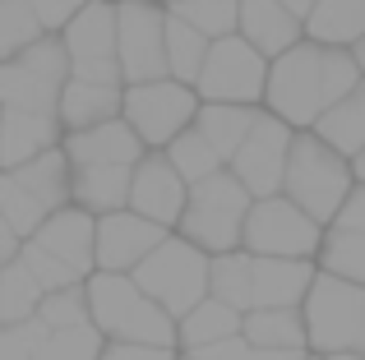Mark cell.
<instances>
[{
    "mask_svg": "<svg viewBox=\"0 0 365 360\" xmlns=\"http://www.w3.org/2000/svg\"><path fill=\"white\" fill-rule=\"evenodd\" d=\"M208 268H213V259H208L204 250H195L185 235L171 231L167 240L130 272V277H134V287H139L153 305H162L180 324L195 305L208 300Z\"/></svg>",
    "mask_w": 365,
    "mask_h": 360,
    "instance_id": "cell-6",
    "label": "cell"
},
{
    "mask_svg": "<svg viewBox=\"0 0 365 360\" xmlns=\"http://www.w3.org/2000/svg\"><path fill=\"white\" fill-rule=\"evenodd\" d=\"M282 5H287V9H292V14H296V18L305 23V18L314 14V5H319V0H282Z\"/></svg>",
    "mask_w": 365,
    "mask_h": 360,
    "instance_id": "cell-44",
    "label": "cell"
},
{
    "mask_svg": "<svg viewBox=\"0 0 365 360\" xmlns=\"http://www.w3.org/2000/svg\"><path fill=\"white\" fill-rule=\"evenodd\" d=\"M351 60H356V70H361V79H365V42L351 46Z\"/></svg>",
    "mask_w": 365,
    "mask_h": 360,
    "instance_id": "cell-46",
    "label": "cell"
},
{
    "mask_svg": "<svg viewBox=\"0 0 365 360\" xmlns=\"http://www.w3.org/2000/svg\"><path fill=\"white\" fill-rule=\"evenodd\" d=\"M310 134H319L333 153H342L347 162H356V157L365 153V79L310 129Z\"/></svg>",
    "mask_w": 365,
    "mask_h": 360,
    "instance_id": "cell-26",
    "label": "cell"
},
{
    "mask_svg": "<svg viewBox=\"0 0 365 360\" xmlns=\"http://www.w3.org/2000/svg\"><path fill=\"white\" fill-rule=\"evenodd\" d=\"M259 111H264V107H208V102H204L195 129L217 148V153H222V162H232V157L241 153V144L250 139V129H255Z\"/></svg>",
    "mask_w": 365,
    "mask_h": 360,
    "instance_id": "cell-29",
    "label": "cell"
},
{
    "mask_svg": "<svg viewBox=\"0 0 365 360\" xmlns=\"http://www.w3.org/2000/svg\"><path fill=\"white\" fill-rule=\"evenodd\" d=\"M28 245L51 254V259L61 263V268H70L79 282H88L93 272H98V217L74 208V203L61 208L56 217H46Z\"/></svg>",
    "mask_w": 365,
    "mask_h": 360,
    "instance_id": "cell-16",
    "label": "cell"
},
{
    "mask_svg": "<svg viewBox=\"0 0 365 360\" xmlns=\"http://www.w3.org/2000/svg\"><path fill=\"white\" fill-rule=\"evenodd\" d=\"M61 144H65L61 116H42V111H5L0 116V171L37 162L42 153Z\"/></svg>",
    "mask_w": 365,
    "mask_h": 360,
    "instance_id": "cell-18",
    "label": "cell"
},
{
    "mask_svg": "<svg viewBox=\"0 0 365 360\" xmlns=\"http://www.w3.org/2000/svg\"><path fill=\"white\" fill-rule=\"evenodd\" d=\"M88 319L107 342L125 346H158V351H180V324L162 305H153L134 277L120 272H93L88 277Z\"/></svg>",
    "mask_w": 365,
    "mask_h": 360,
    "instance_id": "cell-2",
    "label": "cell"
},
{
    "mask_svg": "<svg viewBox=\"0 0 365 360\" xmlns=\"http://www.w3.org/2000/svg\"><path fill=\"white\" fill-rule=\"evenodd\" d=\"M319 263L301 259H255V309H301Z\"/></svg>",
    "mask_w": 365,
    "mask_h": 360,
    "instance_id": "cell-21",
    "label": "cell"
},
{
    "mask_svg": "<svg viewBox=\"0 0 365 360\" xmlns=\"http://www.w3.org/2000/svg\"><path fill=\"white\" fill-rule=\"evenodd\" d=\"M333 226H347V231H365V185L351 189L347 208H342V217H338Z\"/></svg>",
    "mask_w": 365,
    "mask_h": 360,
    "instance_id": "cell-42",
    "label": "cell"
},
{
    "mask_svg": "<svg viewBox=\"0 0 365 360\" xmlns=\"http://www.w3.org/2000/svg\"><path fill=\"white\" fill-rule=\"evenodd\" d=\"M361 83V70L351 60V51L338 46H319V42H301L287 55H277L268 65V92H264V111L277 116L282 125H292L296 134L314 129L351 88Z\"/></svg>",
    "mask_w": 365,
    "mask_h": 360,
    "instance_id": "cell-1",
    "label": "cell"
},
{
    "mask_svg": "<svg viewBox=\"0 0 365 360\" xmlns=\"http://www.w3.org/2000/svg\"><path fill=\"white\" fill-rule=\"evenodd\" d=\"M305 42L338 46V51L365 42V0H319L314 14L305 18Z\"/></svg>",
    "mask_w": 365,
    "mask_h": 360,
    "instance_id": "cell-24",
    "label": "cell"
},
{
    "mask_svg": "<svg viewBox=\"0 0 365 360\" xmlns=\"http://www.w3.org/2000/svg\"><path fill=\"white\" fill-rule=\"evenodd\" d=\"M208 296L222 300L236 314L255 309V254L236 250V254H217L208 268Z\"/></svg>",
    "mask_w": 365,
    "mask_h": 360,
    "instance_id": "cell-27",
    "label": "cell"
},
{
    "mask_svg": "<svg viewBox=\"0 0 365 360\" xmlns=\"http://www.w3.org/2000/svg\"><path fill=\"white\" fill-rule=\"evenodd\" d=\"M116 55L125 88L171 79L167 74V5L158 0H116Z\"/></svg>",
    "mask_w": 365,
    "mask_h": 360,
    "instance_id": "cell-12",
    "label": "cell"
},
{
    "mask_svg": "<svg viewBox=\"0 0 365 360\" xmlns=\"http://www.w3.org/2000/svg\"><path fill=\"white\" fill-rule=\"evenodd\" d=\"M351 171H356V185H365V153L356 157V162H351Z\"/></svg>",
    "mask_w": 365,
    "mask_h": 360,
    "instance_id": "cell-47",
    "label": "cell"
},
{
    "mask_svg": "<svg viewBox=\"0 0 365 360\" xmlns=\"http://www.w3.org/2000/svg\"><path fill=\"white\" fill-rule=\"evenodd\" d=\"M236 33H241L268 65L305 42V23L282 0H241V28H236Z\"/></svg>",
    "mask_w": 365,
    "mask_h": 360,
    "instance_id": "cell-20",
    "label": "cell"
},
{
    "mask_svg": "<svg viewBox=\"0 0 365 360\" xmlns=\"http://www.w3.org/2000/svg\"><path fill=\"white\" fill-rule=\"evenodd\" d=\"M319 272L351 287H365V231H347V226H329L319 245Z\"/></svg>",
    "mask_w": 365,
    "mask_h": 360,
    "instance_id": "cell-30",
    "label": "cell"
},
{
    "mask_svg": "<svg viewBox=\"0 0 365 360\" xmlns=\"http://www.w3.org/2000/svg\"><path fill=\"white\" fill-rule=\"evenodd\" d=\"M310 351H250V360H305Z\"/></svg>",
    "mask_w": 365,
    "mask_h": 360,
    "instance_id": "cell-45",
    "label": "cell"
},
{
    "mask_svg": "<svg viewBox=\"0 0 365 360\" xmlns=\"http://www.w3.org/2000/svg\"><path fill=\"white\" fill-rule=\"evenodd\" d=\"M190 360H250V342L245 337H227V342H213L204 351H190Z\"/></svg>",
    "mask_w": 365,
    "mask_h": 360,
    "instance_id": "cell-40",
    "label": "cell"
},
{
    "mask_svg": "<svg viewBox=\"0 0 365 360\" xmlns=\"http://www.w3.org/2000/svg\"><path fill=\"white\" fill-rule=\"evenodd\" d=\"M167 235L171 231L143 222L130 208H125V213H111V217H98V272H120V277H130Z\"/></svg>",
    "mask_w": 365,
    "mask_h": 360,
    "instance_id": "cell-17",
    "label": "cell"
},
{
    "mask_svg": "<svg viewBox=\"0 0 365 360\" xmlns=\"http://www.w3.org/2000/svg\"><path fill=\"white\" fill-rule=\"evenodd\" d=\"M158 5H167V9H176V5H185V0H158Z\"/></svg>",
    "mask_w": 365,
    "mask_h": 360,
    "instance_id": "cell-48",
    "label": "cell"
},
{
    "mask_svg": "<svg viewBox=\"0 0 365 360\" xmlns=\"http://www.w3.org/2000/svg\"><path fill=\"white\" fill-rule=\"evenodd\" d=\"M88 5H93V0H28V9L37 14L42 33H51V37H61Z\"/></svg>",
    "mask_w": 365,
    "mask_h": 360,
    "instance_id": "cell-39",
    "label": "cell"
},
{
    "mask_svg": "<svg viewBox=\"0 0 365 360\" xmlns=\"http://www.w3.org/2000/svg\"><path fill=\"white\" fill-rule=\"evenodd\" d=\"M102 360H180L176 351H158V346H125V342H107Z\"/></svg>",
    "mask_w": 365,
    "mask_h": 360,
    "instance_id": "cell-41",
    "label": "cell"
},
{
    "mask_svg": "<svg viewBox=\"0 0 365 360\" xmlns=\"http://www.w3.org/2000/svg\"><path fill=\"white\" fill-rule=\"evenodd\" d=\"M37 37L46 33L37 23V14L28 9V0H0V65L14 60L19 51H28Z\"/></svg>",
    "mask_w": 365,
    "mask_h": 360,
    "instance_id": "cell-35",
    "label": "cell"
},
{
    "mask_svg": "<svg viewBox=\"0 0 365 360\" xmlns=\"http://www.w3.org/2000/svg\"><path fill=\"white\" fill-rule=\"evenodd\" d=\"M208 46H213V42H208L204 33H195L185 18H176L167 9V74H171V79L195 88L199 70H204V60H208Z\"/></svg>",
    "mask_w": 365,
    "mask_h": 360,
    "instance_id": "cell-32",
    "label": "cell"
},
{
    "mask_svg": "<svg viewBox=\"0 0 365 360\" xmlns=\"http://www.w3.org/2000/svg\"><path fill=\"white\" fill-rule=\"evenodd\" d=\"M19 245H24V240H19V235L9 231V222H5V217H0V268L19 259Z\"/></svg>",
    "mask_w": 365,
    "mask_h": 360,
    "instance_id": "cell-43",
    "label": "cell"
},
{
    "mask_svg": "<svg viewBox=\"0 0 365 360\" xmlns=\"http://www.w3.org/2000/svg\"><path fill=\"white\" fill-rule=\"evenodd\" d=\"M351 189H356V171L342 153H333L319 134H296L292 162H287L282 198H292L305 217H314L319 226H333L347 208Z\"/></svg>",
    "mask_w": 365,
    "mask_h": 360,
    "instance_id": "cell-3",
    "label": "cell"
},
{
    "mask_svg": "<svg viewBox=\"0 0 365 360\" xmlns=\"http://www.w3.org/2000/svg\"><path fill=\"white\" fill-rule=\"evenodd\" d=\"M167 157H171V166H176V171H180V180H185V185H199V180H208V176L227 171L222 153H217V148L208 144V139L199 134L195 125H190L185 134H180L176 144L167 148Z\"/></svg>",
    "mask_w": 365,
    "mask_h": 360,
    "instance_id": "cell-33",
    "label": "cell"
},
{
    "mask_svg": "<svg viewBox=\"0 0 365 360\" xmlns=\"http://www.w3.org/2000/svg\"><path fill=\"white\" fill-rule=\"evenodd\" d=\"M310 356H365V287L319 272L301 305Z\"/></svg>",
    "mask_w": 365,
    "mask_h": 360,
    "instance_id": "cell-7",
    "label": "cell"
},
{
    "mask_svg": "<svg viewBox=\"0 0 365 360\" xmlns=\"http://www.w3.org/2000/svg\"><path fill=\"white\" fill-rule=\"evenodd\" d=\"M199 102L208 107H264L268 92V60L241 33L208 46V60L195 79Z\"/></svg>",
    "mask_w": 365,
    "mask_h": 360,
    "instance_id": "cell-11",
    "label": "cell"
},
{
    "mask_svg": "<svg viewBox=\"0 0 365 360\" xmlns=\"http://www.w3.org/2000/svg\"><path fill=\"white\" fill-rule=\"evenodd\" d=\"M120 107H125V88H120V83H93V79H74V74H70L56 116H61L65 134H79V129L120 120Z\"/></svg>",
    "mask_w": 365,
    "mask_h": 360,
    "instance_id": "cell-22",
    "label": "cell"
},
{
    "mask_svg": "<svg viewBox=\"0 0 365 360\" xmlns=\"http://www.w3.org/2000/svg\"><path fill=\"white\" fill-rule=\"evenodd\" d=\"M199 92L176 79H153V83H130L125 88L120 120L139 134L148 153H167L180 134L199 120Z\"/></svg>",
    "mask_w": 365,
    "mask_h": 360,
    "instance_id": "cell-9",
    "label": "cell"
},
{
    "mask_svg": "<svg viewBox=\"0 0 365 360\" xmlns=\"http://www.w3.org/2000/svg\"><path fill=\"white\" fill-rule=\"evenodd\" d=\"M241 337L250 342V351H310L301 309H250Z\"/></svg>",
    "mask_w": 365,
    "mask_h": 360,
    "instance_id": "cell-25",
    "label": "cell"
},
{
    "mask_svg": "<svg viewBox=\"0 0 365 360\" xmlns=\"http://www.w3.org/2000/svg\"><path fill=\"white\" fill-rule=\"evenodd\" d=\"M305 360H324V356H305Z\"/></svg>",
    "mask_w": 365,
    "mask_h": 360,
    "instance_id": "cell-50",
    "label": "cell"
},
{
    "mask_svg": "<svg viewBox=\"0 0 365 360\" xmlns=\"http://www.w3.org/2000/svg\"><path fill=\"white\" fill-rule=\"evenodd\" d=\"M65 55H70V74L74 79H93V83H120V55H116V0H93L79 18L61 33Z\"/></svg>",
    "mask_w": 365,
    "mask_h": 360,
    "instance_id": "cell-13",
    "label": "cell"
},
{
    "mask_svg": "<svg viewBox=\"0 0 365 360\" xmlns=\"http://www.w3.org/2000/svg\"><path fill=\"white\" fill-rule=\"evenodd\" d=\"M70 83V55L61 37H37L28 51L0 65V111H61V92Z\"/></svg>",
    "mask_w": 365,
    "mask_h": 360,
    "instance_id": "cell-8",
    "label": "cell"
},
{
    "mask_svg": "<svg viewBox=\"0 0 365 360\" xmlns=\"http://www.w3.org/2000/svg\"><path fill=\"white\" fill-rule=\"evenodd\" d=\"M241 324H245V314H236V309H227L222 300H213L208 296L204 305H195L185 319H180V351H204V346H213V342H227V337H241Z\"/></svg>",
    "mask_w": 365,
    "mask_h": 360,
    "instance_id": "cell-28",
    "label": "cell"
},
{
    "mask_svg": "<svg viewBox=\"0 0 365 360\" xmlns=\"http://www.w3.org/2000/svg\"><path fill=\"white\" fill-rule=\"evenodd\" d=\"M130 185H134V166H70V189H74V208L93 217H111L130 208Z\"/></svg>",
    "mask_w": 365,
    "mask_h": 360,
    "instance_id": "cell-23",
    "label": "cell"
},
{
    "mask_svg": "<svg viewBox=\"0 0 365 360\" xmlns=\"http://www.w3.org/2000/svg\"><path fill=\"white\" fill-rule=\"evenodd\" d=\"M0 116H5V111H0Z\"/></svg>",
    "mask_w": 365,
    "mask_h": 360,
    "instance_id": "cell-52",
    "label": "cell"
},
{
    "mask_svg": "<svg viewBox=\"0 0 365 360\" xmlns=\"http://www.w3.org/2000/svg\"><path fill=\"white\" fill-rule=\"evenodd\" d=\"M37 319L46 324V333H74V328H88V282L70 291H51L37 309Z\"/></svg>",
    "mask_w": 365,
    "mask_h": 360,
    "instance_id": "cell-36",
    "label": "cell"
},
{
    "mask_svg": "<svg viewBox=\"0 0 365 360\" xmlns=\"http://www.w3.org/2000/svg\"><path fill=\"white\" fill-rule=\"evenodd\" d=\"M329 360H365V356H329Z\"/></svg>",
    "mask_w": 365,
    "mask_h": 360,
    "instance_id": "cell-49",
    "label": "cell"
},
{
    "mask_svg": "<svg viewBox=\"0 0 365 360\" xmlns=\"http://www.w3.org/2000/svg\"><path fill=\"white\" fill-rule=\"evenodd\" d=\"M171 14L185 18L208 42H222V37H236V28H241V0H185Z\"/></svg>",
    "mask_w": 365,
    "mask_h": 360,
    "instance_id": "cell-34",
    "label": "cell"
},
{
    "mask_svg": "<svg viewBox=\"0 0 365 360\" xmlns=\"http://www.w3.org/2000/svg\"><path fill=\"white\" fill-rule=\"evenodd\" d=\"M324 231L314 217H305L292 198L273 194V198H255L245 217V240L241 250L255 254V259H301V263H314L319 259V245H324Z\"/></svg>",
    "mask_w": 365,
    "mask_h": 360,
    "instance_id": "cell-10",
    "label": "cell"
},
{
    "mask_svg": "<svg viewBox=\"0 0 365 360\" xmlns=\"http://www.w3.org/2000/svg\"><path fill=\"white\" fill-rule=\"evenodd\" d=\"M74 203L70 189V157L65 148H51L37 162H24L14 171H0V217L19 240H33L37 226Z\"/></svg>",
    "mask_w": 365,
    "mask_h": 360,
    "instance_id": "cell-4",
    "label": "cell"
},
{
    "mask_svg": "<svg viewBox=\"0 0 365 360\" xmlns=\"http://www.w3.org/2000/svg\"><path fill=\"white\" fill-rule=\"evenodd\" d=\"M46 342V324L28 319V324H0V360H37V346Z\"/></svg>",
    "mask_w": 365,
    "mask_h": 360,
    "instance_id": "cell-38",
    "label": "cell"
},
{
    "mask_svg": "<svg viewBox=\"0 0 365 360\" xmlns=\"http://www.w3.org/2000/svg\"><path fill=\"white\" fill-rule=\"evenodd\" d=\"M255 208L250 189L232 171H217L199 185H190L185 198V217H180L176 235H185L195 250H204L208 259L217 254H236L245 240V217Z\"/></svg>",
    "mask_w": 365,
    "mask_h": 360,
    "instance_id": "cell-5",
    "label": "cell"
},
{
    "mask_svg": "<svg viewBox=\"0 0 365 360\" xmlns=\"http://www.w3.org/2000/svg\"><path fill=\"white\" fill-rule=\"evenodd\" d=\"M61 148L70 157V166H139L148 157V148L139 144V134L125 120H107V125L65 134Z\"/></svg>",
    "mask_w": 365,
    "mask_h": 360,
    "instance_id": "cell-19",
    "label": "cell"
},
{
    "mask_svg": "<svg viewBox=\"0 0 365 360\" xmlns=\"http://www.w3.org/2000/svg\"><path fill=\"white\" fill-rule=\"evenodd\" d=\"M180 360H190V356H180Z\"/></svg>",
    "mask_w": 365,
    "mask_h": 360,
    "instance_id": "cell-51",
    "label": "cell"
},
{
    "mask_svg": "<svg viewBox=\"0 0 365 360\" xmlns=\"http://www.w3.org/2000/svg\"><path fill=\"white\" fill-rule=\"evenodd\" d=\"M185 198H190V185L180 180V171L171 166L167 153H148L134 166L130 213H139L143 222L162 226V231H176L180 217H185Z\"/></svg>",
    "mask_w": 365,
    "mask_h": 360,
    "instance_id": "cell-15",
    "label": "cell"
},
{
    "mask_svg": "<svg viewBox=\"0 0 365 360\" xmlns=\"http://www.w3.org/2000/svg\"><path fill=\"white\" fill-rule=\"evenodd\" d=\"M107 337L98 328H74V333H46V342L37 346V360H102Z\"/></svg>",
    "mask_w": 365,
    "mask_h": 360,
    "instance_id": "cell-37",
    "label": "cell"
},
{
    "mask_svg": "<svg viewBox=\"0 0 365 360\" xmlns=\"http://www.w3.org/2000/svg\"><path fill=\"white\" fill-rule=\"evenodd\" d=\"M42 300H46V291H42V282L28 272L24 259L0 268V324H28V319H37Z\"/></svg>",
    "mask_w": 365,
    "mask_h": 360,
    "instance_id": "cell-31",
    "label": "cell"
},
{
    "mask_svg": "<svg viewBox=\"0 0 365 360\" xmlns=\"http://www.w3.org/2000/svg\"><path fill=\"white\" fill-rule=\"evenodd\" d=\"M292 144H296V129L282 125L277 116H268V111H259L255 129H250V139L241 144V153L227 162V171L250 189V198H273V194H282Z\"/></svg>",
    "mask_w": 365,
    "mask_h": 360,
    "instance_id": "cell-14",
    "label": "cell"
}]
</instances>
